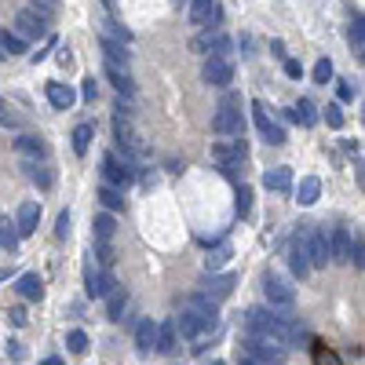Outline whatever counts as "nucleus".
Segmentation results:
<instances>
[{
    "label": "nucleus",
    "mask_w": 365,
    "mask_h": 365,
    "mask_svg": "<svg viewBox=\"0 0 365 365\" xmlns=\"http://www.w3.org/2000/svg\"><path fill=\"white\" fill-rule=\"evenodd\" d=\"M315 81H318V84H329V81H333V62H329V59H318V62H315Z\"/></svg>",
    "instance_id": "nucleus-35"
},
{
    "label": "nucleus",
    "mask_w": 365,
    "mask_h": 365,
    "mask_svg": "<svg viewBox=\"0 0 365 365\" xmlns=\"http://www.w3.org/2000/svg\"><path fill=\"white\" fill-rule=\"evenodd\" d=\"M8 315H11V321H15V325H26V310L22 307H11Z\"/></svg>",
    "instance_id": "nucleus-46"
},
{
    "label": "nucleus",
    "mask_w": 365,
    "mask_h": 365,
    "mask_svg": "<svg viewBox=\"0 0 365 365\" xmlns=\"http://www.w3.org/2000/svg\"><path fill=\"white\" fill-rule=\"evenodd\" d=\"M99 201L110 208V212H117V208H124V194L117 190V187H102L99 190Z\"/></svg>",
    "instance_id": "nucleus-29"
},
{
    "label": "nucleus",
    "mask_w": 365,
    "mask_h": 365,
    "mask_svg": "<svg viewBox=\"0 0 365 365\" xmlns=\"http://www.w3.org/2000/svg\"><path fill=\"white\" fill-rule=\"evenodd\" d=\"M81 95H84V102H95V95H99L95 81H84V91H81Z\"/></svg>",
    "instance_id": "nucleus-42"
},
{
    "label": "nucleus",
    "mask_w": 365,
    "mask_h": 365,
    "mask_svg": "<svg viewBox=\"0 0 365 365\" xmlns=\"http://www.w3.org/2000/svg\"><path fill=\"white\" fill-rule=\"evenodd\" d=\"M241 365H267V362H259V358H249V355H245V358H241Z\"/></svg>",
    "instance_id": "nucleus-47"
},
{
    "label": "nucleus",
    "mask_w": 365,
    "mask_h": 365,
    "mask_svg": "<svg viewBox=\"0 0 365 365\" xmlns=\"http://www.w3.org/2000/svg\"><path fill=\"white\" fill-rule=\"evenodd\" d=\"M292 121H299L303 128H310V124H315V121H318V113H315V102H310V99H299V106L292 110Z\"/></svg>",
    "instance_id": "nucleus-26"
},
{
    "label": "nucleus",
    "mask_w": 365,
    "mask_h": 365,
    "mask_svg": "<svg viewBox=\"0 0 365 365\" xmlns=\"http://www.w3.org/2000/svg\"><path fill=\"white\" fill-rule=\"evenodd\" d=\"M30 179H33L41 190H48V187H51V172H48L44 165H30Z\"/></svg>",
    "instance_id": "nucleus-34"
},
{
    "label": "nucleus",
    "mask_w": 365,
    "mask_h": 365,
    "mask_svg": "<svg viewBox=\"0 0 365 365\" xmlns=\"http://www.w3.org/2000/svg\"><path fill=\"white\" fill-rule=\"evenodd\" d=\"M350 44H355V51H362L365 48V30H362V19L350 26Z\"/></svg>",
    "instance_id": "nucleus-39"
},
{
    "label": "nucleus",
    "mask_w": 365,
    "mask_h": 365,
    "mask_svg": "<svg viewBox=\"0 0 365 365\" xmlns=\"http://www.w3.org/2000/svg\"><path fill=\"white\" fill-rule=\"evenodd\" d=\"M66 347L73 350V355H84V350H88V336H84L81 329H73V333L66 336Z\"/></svg>",
    "instance_id": "nucleus-33"
},
{
    "label": "nucleus",
    "mask_w": 365,
    "mask_h": 365,
    "mask_svg": "<svg viewBox=\"0 0 365 365\" xmlns=\"http://www.w3.org/2000/svg\"><path fill=\"white\" fill-rule=\"evenodd\" d=\"M22 51H26V41H22V37L19 33H0V55H22Z\"/></svg>",
    "instance_id": "nucleus-25"
},
{
    "label": "nucleus",
    "mask_w": 365,
    "mask_h": 365,
    "mask_svg": "<svg viewBox=\"0 0 365 365\" xmlns=\"http://www.w3.org/2000/svg\"><path fill=\"white\" fill-rule=\"evenodd\" d=\"M106 4H113V0H106Z\"/></svg>",
    "instance_id": "nucleus-50"
},
{
    "label": "nucleus",
    "mask_w": 365,
    "mask_h": 365,
    "mask_svg": "<svg viewBox=\"0 0 365 365\" xmlns=\"http://www.w3.org/2000/svg\"><path fill=\"white\" fill-rule=\"evenodd\" d=\"M325 121H329V128H344V110L340 106H325Z\"/></svg>",
    "instance_id": "nucleus-37"
},
{
    "label": "nucleus",
    "mask_w": 365,
    "mask_h": 365,
    "mask_svg": "<svg viewBox=\"0 0 365 365\" xmlns=\"http://www.w3.org/2000/svg\"><path fill=\"white\" fill-rule=\"evenodd\" d=\"M227 259H230V245L223 241V245H216V249L205 256V267H208V270H219V267L227 263Z\"/></svg>",
    "instance_id": "nucleus-28"
},
{
    "label": "nucleus",
    "mask_w": 365,
    "mask_h": 365,
    "mask_svg": "<svg viewBox=\"0 0 365 365\" xmlns=\"http://www.w3.org/2000/svg\"><path fill=\"white\" fill-rule=\"evenodd\" d=\"M176 321H165V325H158V344H153V347H158L161 350V355H172V350H176Z\"/></svg>",
    "instance_id": "nucleus-21"
},
{
    "label": "nucleus",
    "mask_w": 365,
    "mask_h": 365,
    "mask_svg": "<svg viewBox=\"0 0 365 365\" xmlns=\"http://www.w3.org/2000/svg\"><path fill=\"white\" fill-rule=\"evenodd\" d=\"M124 303H128V292H124V289H113V292L106 296V315H110L113 321H121V318H124Z\"/></svg>",
    "instance_id": "nucleus-24"
},
{
    "label": "nucleus",
    "mask_w": 365,
    "mask_h": 365,
    "mask_svg": "<svg viewBox=\"0 0 365 365\" xmlns=\"http://www.w3.org/2000/svg\"><path fill=\"white\" fill-rule=\"evenodd\" d=\"M318 194H321V182H318V176L299 179V187H296V201H299V205H315V201H318Z\"/></svg>",
    "instance_id": "nucleus-18"
},
{
    "label": "nucleus",
    "mask_w": 365,
    "mask_h": 365,
    "mask_svg": "<svg viewBox=\"0 0 365 365\" xmlns=\"http://www.w3.org/2000/svg\"><path fill=\"white\" fill-rule=\"evenodd\" d=\"M15 289H19V296H26V299H41V296H44V281L37 278V274H22Z\"/></svg>",
    "instance_id": "nucleus-19"
},
{
    "label": "nucleus",
    "mask_w": 365,
    "mask_h": 365,
    "mask_svg": "<svg viewBox=\"0 0 365 365\" xmlns=\"http://www.w3.org/2000/svg\"><path fill=\"white\" fill-rule=\"evenodd\" d=\"M350 263H355L358 270L365 267V245H362V234H358V241H350Z\"/></svg>",
    "instance_id": "nucleus-36"
},
{
    "label": "nucleus",
    "mask_w": 365,
    "mask_h": 365,
    "mask_svg": "<svg viewBox=\"0 0 365 365\" xmlns=\"http://www.w3.org/2000/svg\"><path fill=\"white\" fill-rule=\"evenodd\" d=\"M263 296L270 299L274 307H292L296 303V289L285 278H278V274H267L263 278Z\"/></svg>",
    "instance_id": "nucleus-2"
},
{
    "label": "nucleus",
    "mask_w": 365,
    "mask_h": 365,
    "mask_svg": "<svg viewBox=\"0 0 365 365\" xmlns=\"http://www.w3.org/2000/svg\"><path fill=\"white\" fill-rule=\"evenodd\" d=\"M285 73H289V77H299V73H303V66H299L296 59H289V62H285Z\"/></svg>",
    "instance_id": "nucleus-45"
},
{
    "label": "nucleus",
    "mask_w": 365,
    "mask_h": 365,
    "mask_svg": "<svg viewBox=\"0 0 365 365\" xmlns=\"http://www.w3.org/2000/svg\"><path fill=\"white\" fill-rule=\"evenodd\" d=\"M0 124H8V128H15L19 121H15V113H8V106L0 102Z\"/></svg>",
    "instance_id": "nucleus-43"
},
{
    "label": "nucleus",
    "mask_w": 365,
    "mask_h": 365,
    "mask_svg": "<svg viewBox=\"0 0 365 365\" xmlns=\"http://www.w3.org/2000/svg\"><path fill=\"white\" fill-rule=\"evenodd\" d=\"M201 77L208 84H216V88H227L230 81H234V62L230 59H205V70H201Z\"/></svg>",
    "instance_id": "nucleus-5"
},
{
    "label": "nucleus",
    "mask_w": 365,
    "mask_h": 365,
    "mask_svg": "<svg viewBox=\"0 0 365 365\" xmlns=\"http://www.w3.org/2000/svg\"><path fill=\"white\" fill-rule=\"evenodd\" d=\"M11 278V267H4V270H0V281H8Z\"/></svg>",
    "instance_id": "nucleus-48"
},
{
    "label": "nucleus",
    "mask_w": 365,
    "mask_h": 365,
    "mask_svg": "<svg viewBox=\"0 0 365 365\" xmlns=\"http://www.w3.org/2000/svg\"><path fill=\"white\" fill-rule=\"evenodd\" d=\"M234 292V278L230 274H212V278H205V296L208 299H227Z\"/></svg>",
    "instance_id": "nucleus-14"
},
{
    "label": "nucleus",
    "mask_w": 365,
    "mask_h": 365,
    "mask_svg": "<svg viewBox=\"0 0 365 365\" xmlns=\"http://www.w3.org/2000/svg\"><path fill=\"white\" fill-rule=\"evenodd\" d=\"M44 365H62L59 358H44Z\"/></svg>",
    "instance_id": "nucleus-49"
},
{
    "label": "nucleus",
    "mask_w": 365,
    "mask_h": 365,
    "mask_svg": "<svg viewBox=\"0 0 365 365\" xmlns=\"http://www.w3.org/2000/svg\"><path fill=\"white\" fill-rule=\"evenodd\" d=\"M106 77L113 81L117 91H124V95H135V84H132V77H128L124 66H110V62H106Z\"/></svg>",
    "instance_id": "nucleus-22"
},
{
    "label": "nucleus",
    "mask_w": 365,
    "mask_h": 365,
    "mask_svg": "<svg viewBox=\"0 0 365 365\" xmlns=\"http://www.w3.org/2000/svg\"><path fill=\"white\" fill-rule=\"evenodd\" d=\"M88 147H91V124H77L73 128V150L88 153Z\"/></svg>",
    "instance_id": "nucleus-31"
},
{
    "label": "nucleus",
    "mask_w": 365,
    "mask_h": 365,
    "mask_svg": "<svg viewBox=\"0 0 365 365\" xmlns=\"http://www.w3.org/2000/svg\"><path fill=\"white\" fill-rule=\"evenodd\" d=\"M135 344H139V350H142V355H150V350H153V344H158V325H153L150 318L135 325Z\"/></svg>",
    "instance_id": "nucleus-17"
},
{
    "label": "nucleus",
    "mask_w": 365,
    "mask_h": 365,
    "mask_svg": "<svg viewBox=\"0 0 365 365\" xmlns=\"http://www.w3.org/2000/svg\"><path fill=\"white\" fill-rule=\"evenodd\" d=\"M252 117H256V128H259V135H263V139L270 142V147H281V142H285V132H281V128L270 121V117H267V110L259 106V102H252Z\"/></svg>",
    "instance_id": "nucleus-8"
},
{
    "label": "nucleus",
    "mask_w": 365,
    "mask_h": 365,
    "mask_svg": "<svg viewBox=\"0 0 365 365\" xmlns=\"http://www.w3.org/2000/svg\"><path fill=\"white\" fill-rule=\"evenodd\" d=\"M91 227H95V238H99V241H110L113 234H117L113 216H106V212H102V216H95V223H91Z\"/></svg>",
    "instance_id": "nucleus-27"
},
{
    "label": "nucleus",
    "mask_w": 365,
    "mask_h": 365,
    "mask_svg": "<svg viewBox=\"0 0 365 365\" xmlns=\"http://www.w3.org/2000/svg\"><path fill=\"white\" fill-rule=\"evenodd\" d=\"M55 234H59V238H66V234H70V216H66V212L59 216V230H55Z\"/></svg>",
    "instance_id": "nucleus-44"
},
{
    "label": "nucleus",
    "mask_w": 365,
    "mask_h": 365,
    "mask_svg": "<svg viewBox=\"0 0 365 365\" xmlns=\"http://www.w3.org/2000/svg\"><path fill=\"white\" fill-rule=\"evenodd\" d=\"M216 365H223V362H216Z\"/></svg>",
    "instance_id": "nucleus-51"
},
{
    "label": "nucleus",
    "mask_w": 365,
    "mask_h": 365,
    "mask_svg": "<svg viewBox=\"0 0 365 365\" xmlns=\"http://www.w3.org/2000/svg\"><path fill=\"white\" fill-rule=\"evenodd\" d=\"M263 187L274 190V194H289L292 190V172L289 168H270V172L263 176Z\"/></svg>",
    "instance_id": "nucleus-15"
},
{
    "label": "nucleus",
    "mask_w": 365,
    "mask_h": 365,
    "mask_svg": "<svg viewBox=\"0 0 365 365\" xmlns=\"http://www.w3.org/2000/svg\"><path fill=\"white\" fill-rule=\"evenodd\" d=\"M95 256H99V263H102V267H110V263H113V249H110V241H99V245H95Z\"/></svg>",
    "instance_id": "nucleus-38"
},
{
    "label": "nucleus",
    "mask_w": 365,
    "mask_h": 365,
    "mask_svg": "<svg viewBox=\"0 0 365 365\" xmlns=\"http://www.w3.org/2000/svg\"><path fill=\"white\" fill-rule=\"evenodd\" d=\"M84 289H88V296L106 299V296L117 289V281L110 278V274H102V270H91V267H88V274H84Z\"/></svg>",
    "instance_id": "nucleus-10"
},
{
    "label": "nucleus",
    "mask_w": 365,
    "mask_h": 365,
    "mask_svg": "<svg viewBox=\"0 0 365 365\" xmlns=\"http://www.w3.org/2000/svg\"><path fill=\"white\" fill-rule=\"evenodd\" d=\"M102 51H106L110 66H128V44L110 41V37H102Z\"/></svg>",
    "instance_id": "nucleus-20"
},
{
    "label": "nucleus",
    "mask_w": 365,
    "mask_h": 365,
    "mask_svg": "<svg viewBox=\"0 0 365 365\" xmlns=\"http://www.w3.org/2000/svg\"><path fill=\"white\" fill-rule=\"evenodd\" d=\"M37 223H41V205H37V201H22V208H19V219H15L19 238H30V234L37 230Z\"/></svg>",
    "instance_id": "nucleus-11"
},
{
    "label": "nucleus",
    "mask_w": 365,
    "mask_h": 365,
    "mask_svg": "<svg viewBox=\"0 0 365 365\" xmlns=\"http://www.w3.org/2000/svg\"><path fill=\"white\" fill-rule=\"evenodd\" d=\"M329 259H336V263H347L350 259V234L344 227H336L329 238Z\"/></svg>",
    "instance_id": "nucleus-12"
},
{
    "label": "nucleus",
    "mask_w": 365,
    "mask_h": 365,
    "mask_svg": "<svg viewBox=\"0 0 365 365\" xmlns=\"http://www.w3.org/2000/svg\"><path fill=\"white\" fill-rule=\"evenodd\" d=\"M307 234V259L310 267H329V234H321L318 227H303Z\"/></svg>",
    "instance_id": "nucleus-3"
},
{
    "label": "nucleus",
    "mask_w": 365,
    "mask_h": 365,
    "mask_svg": "<svg viewBox=\"0 0 365 365\" xmlns=\"http://www.w3.org/2000/svg\"><path fill=\"white\" fill-rule=\"evenodd\" d=\"M212 128L219 135H241V110L234 106V102H223L212 117Z\"/></svg>",
    "instance_id": "nucleus-4"
},
{
    "label": "nucleus",
    "mask_w": 365,
    "mask_h": 365,
    "mask_svg": "<svg viewBox=\"0 0 365 365\" xmlns=\"http://www.w3.org/2000/svg\"><path fill=\"white\" fill-rule=\"evenodd\" d=\"M15 150L22 153V158H30V165H37V158H44V153H48L41 135H19L15 139Z\"/></svg>",
    "instance_id": "nucleus-13"
},
{
    "label": "nucleus",
    "mask_w": 365,
    "mask_h": 365,
    "mask_svg": "<svg viewBox=\"0 0 365 365\" xmlns=\"http://www.w3.org/2000/svg\"><path fill=\"white\" fill-rule=\"evenodd\" d=\"M212 15H216V0H190V22L194 26H205Z\"/></svg>",
    "instance_id": "nucleus-23"
},
{
    "label": "nucleus",
    "mask_w": 365,
    "mask_h": 365,
    "mask_svg": "<svg viewBox=\"0 0 365 365\" xmlns=\"http://www.w3.org/2000/svg\"><path fill=\"white\" fill-rule=\"evenodd\" d=\"M249 198H252V190H249V187H241V190H238V212H241V216H249V208H252Z\"/></svg>",
    "instance_id": "nucleus-41"
},
{
    "label": "nucleus",
    "mask_w": 365,
    "mask_h": 365,
    "mask_svg": "<svg viewBox=\"0 0 365 365\" xmlns=\"http://www.w3.org/2000/svg\"><path fill=\"white\" fill-rule=\"evenodd\" d=\"M19 245V230L11 219H0V249H15Z\"/></svg>",
    "instance_id": "nucleus-30"
},
{
    "label": "nucleus",
    "mask_w": 365,
    "mask_h": 365,
    "mask_svg": "<svg viewBox=\"0 0 365 365\" xmlns=\"http://www.w3.org/2000/svg\"><path fill=\"white\" fill-rule=\"evenodd\" d=\"M15 30H19L22 41H33V37L48 33V22H44V15H37V11H19V15H15Z\"/></svg>",
    "instance_id": "nucleus-7"
},
{
    "label": "nucleus",
    "mask_w": 365,
    "mask_h": 365,
    "mask_svg": "<svg viewBox=\"0 0 365 365\" xmlns=\"http://www.w3.org/2000/svg\"><path fill=\"white\" fill-rule=\"evenodd\" d=\"M102 176H106V187H128V182H132V168L121 165L113 153H106V158H102Z\"/></svg>",
    "instance_id": "nucleus-9"
},
{
    "label": "nucleus",
    "mask_w": 365,
    "mask_h": 365,
    "mask_svg": "<svg viewBox=\"0 0 365 365\" xmlns=\"http://www.w3.org/2000/svg\"><path fill=\"white\" fill-rule=\"evenodd\" d=\"M315 365H340V358L333 355V350H325V347H318L315 350Z\"/></svg>",
    "instance_id": "nucleus-40"
},
{
    "label": "nucleus",
    "mask_w": 365,
    "mask_h": 365,
    "mask_svg": "<svg viewBox=\"0 0 365 365\" xmlns=\"http://www.w3.org/2000/svg\"><path fill=\"white\" fill-rule=\"evenodd\" d=\"M113 132H117V142H121V147H135V132H132V128H128L124 121H121V117H117V124H113Z\"/></svg>",
    "instance_id": "nucleus-32"
},
{
    "label": "nucleus",
    "mask_w": 365,
    "mask_h": 365,
    "mask_svg": "<svg viewBox=\"0 0 365 365\" xmlns=\"http://www.w3.org/2000/svg\"><path fill=\"white\" fill-rule=\"evenodd\" d=\"M48 102L55 110H70L73 102H77V95H73L70 84H48Z\"/></svg>",
    "instance_id": "nucleus-16"
},
{
    "label": "nucleus",
    "mask_w": 365,
    "mask_h": 365,
    "mask_svg": "<svg viewBox=\"0 0 365 365\" xmlns=\"http://www.w3.org/2000/svg\"><path fill=\"white\" fill-rule=\"evenodd\" d=\"M245 347H249V358H259V362H267V365H281L285 358H289V347L278 344V340H270V336H245Z\"/></svg>",
    "instance_id": "nucleus-1"
},
{
    "label": "nucleus",
    "mask_w": 365,
    "mask_h": 365,
    "mask_svg": "<svg viewBox=\"0 0 365 365\" xmlns=\"http://www.w3.org/2000/svg\"><path fill=\"white\" fill-rule=\"evenodd\" d=\"M289 267L296 278H307V270H310V259H307V234L303 227H299V234L289 241Z\"/></svg>",
    "instance_id": "nucleus-6"
}]
</instances>
